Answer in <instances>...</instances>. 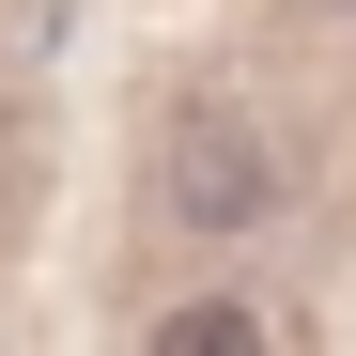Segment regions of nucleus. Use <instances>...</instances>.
Listing matches in <instances>:
<instances>
[{
    "label": "nucleus",
    "instance_id": "f257e3e1",
    "mask_svg": "<svg viewBox=\"0 0 356 356\" xmlns=\"http://www.w3.org/2000/svg\"><path fill=\"white\" fill-rule=\"evenodd\" d=\"M155 186H170V217H186V232H264L294 170H279V140H264V124L186 108V124H170V155H155Z\"/></svg>",
    "mask_w": 356,
    "mask_h": 356
},
{
    "label": "nucleus",
    "instance_id": "f03ea898",
    "mask_svg": "<svg viewBox=\"0 0 356 356\" xmlns=\"http://www.w3.org/2000/svg\"><path fill=\"white\" fill-rule=\"evenodd\" d=\"M155 341H170V356H264V310H170Z\"/></svg>",
    "mask_w": 356,
    "mask_h": 356
}]
</instances>
